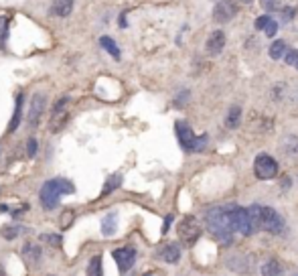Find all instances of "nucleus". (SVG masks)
<instances>
[{
  "instance_id": "1",
  "label": "nucleus",
  "mask_w": 298,
  "mask_h": 276,
  "mask_svg": "<svg viewBox=\"0 0 298 276\" xmlns=\"http://www.w3.org/2000/svg\"><path fill=\"white\" fill-rule=\"evenodd\" d=\"M205 223H207V230L219 242H223V244H229L234 240L236 230L231 226L229 209H225V207H213V209H209L205 215Z\"/></svg>"
},
{
  "instance_id": "2",
  "label": "nucleus",
  "mask_w": 298,
  "mask_h": 276,
  "mask_svg": "<svg viewBox=\"0 0 298 276\" xmlns=\"http://www.w3.org/2000/svg\"><path fill=\"white\" fill-rule=\"evenodd\" d=\"M75 193V187L69 179H63V177H57V179H51L47 181L41 191H39V201L41 205L45 207V209H55V207L59 205L61 197L63 195H71Z\"/></svg>"
},
{
  "instance_id": "3",
  "label": "nucleus",
  "mask_w": 298,
  "mask_h": 276,
  "mask_svg": "<svg viewBox=\"0 0 298 276\" xmlns=\"http://www.w3.org/2000/svg\"><path fill=\"white\" fill-rule=\"evenodd\" d=\"M252 219L256 223V230H264L268 234H282L284 230V219L272 207H262V205H252L250 207Z\"/></svg>"
},
{
  "instance_id": "4",
  "label": "nucleus",
  "mask_w": 298,
  "mask_h": 276,
  "mask_svg": "<svg viewBox=\"0 0 298 276\" xmlns=\"http://www.w3.org/2000/svg\"><path fill=\"white\" fill-rule=\"evenodd\" d=\"M175 130H177V138H179V142H180V146H183L185 152H201V150H205L207 140H209L207 134H203L201 138L195 136L193 130L189 128V124L180 122V120L175 124Z\"/></svg>"
},
{
  "instance_id": "5",
  "label": "nucleus",
  "mask_w": 298,
  "mask_h": 276,
  "mask_svg": "<svg viewBox=\"0 0 298 276\" xmlns=\"http://www.w3.org/2000/svg\"><path fill=\"white\" fill-rule=\"evenodd\" d=\"M229 219H231L234 230L239 232L241 236H252L256 232V223L252 219V213L245 207H239V205L229 207Z\"/></svg>"
},
{
  "instance_id": "6",
  "label": "nucleus",
  "mask_w": 298,
  "mask_h": 276,
  "mask_svg": "<svg viewBox=\"0 0 298 276\" xmlns=\"http://www.w3.org/2000/svg\"><path fill=\"white\" fill-rule=\"evenodd\" d=\"M177 232H179V240L183 242L185 246H193L195 242L201 238L203 230H201V226H199V219L195 215H185L183 219H180Z\"/></svg>"
},
{
  "instance_id": "7",
  "label": "nucleus",
  "mask_w": 298,
  "mask_h": 276,
  "mask_svg": "<svg viewBox=\"0 0 298 276\" xmlns=\"http://www.w3.org/2000/svg\"><path fill=\"white\" fill-rule=\"evenodd\" d=\"M254 175L260 179V181H268V179H274L278 175V163L270 157V154L262 152L256 157L254 161Z\"/></svg>"
},
{
  "instance_id": "8",
  "label": "nucleus",
  "mask_w": 298,
  "mask_h": 276,
  "mask_svg": "<svg viewBox=\"0 0 298 276\" xmlns=\"http://www.w3.org/2000/svg\"><path fill=\"white\" fill-rule=\"evenodd\" d=\"M112 258H114L116 266H118L120 274L124 276L126 272L132 270V266H134V262H136V248H132V246L116 248V250L112 252Z\"/></svg>"
},
{
  "instance_id": "9",
  "label": "nucleus",
  "mask_w": 298,
  "mask_h": 276,
  "mask_svg": "<svg viewBox=\"0 0 298 276\" xmlns=\"http://www.w3.org/2000/svg\"><path fill=\"white\" fill-rule=\"evenodd\" d=\"M45 108H47V96L43 94V92H37L35 96H32V100H30V106H29V126L30 128H35V126H39V122H41V118H43V114H45Z\"/></svg>"
},
{
  "instance_id": "10",
  "label": "nucleus",
  "mask_w": 298,
  "mask_h": 276,
  "mask_svg": "<svg viewBox=\"0 0 298 276\" xmlns=\"http://www.w3.org/2000/svg\"><path fill=\"white\" fill-rule=\"evenodd\" d=\"M236 14H238V4L231 2V0H221L213 10V19L217 23H229Z\"/></svg>"
},
{
  "instance_id": "11",
  "label": "nucleus",
  "mask_w": 298,
  "mask_h": 276,
  "mask_svg": "<svg viewBox=\"0 0 298 276\" xmlns=\"http://www.w3.org/2000/svg\"><path fill=\"white\" fill-rule=\"evenodd\" d=\"M21 258L29 264V266H37L43 258V246L32 244V242H27L21 248Z\"/></svg>"
},
{
  "instance_id": "12",
  "label": "nucleus",
  "mask_w": 298,
  "mask_h": 276,
  "mask_svg": "<svg viewBox=\"0 0 298 276\" xmlns=\"http://www.w3.org/2000/svg\"><path fill=\"white\" fill-rule=\"evenodd\" d=\"M207 53L209 55H219L225 47V33L223 31H213L207 39Z\"/></svg>"
},
{
  "instance_id": "13",
  "label": "nucleus",
  "mask_w": 298,
  "mask_h": 276,
  "mask_svg": "<svg viewBox=\"0 0 298 276\" xmlns=\"http://www.w3.org/2000/svg\"><path fill=\"white\" fill-rule=\"evenodd\" d=\"M158 258L162 262L167 264H177L179 258H180V248L179 244H175V242H171V244H164L160 250H158Z\"/></svg>"
},
{
  "instance_id": "14",
  "label": "nucleus",
  "mask_w": 298,
  "mask_h": 276,
  "mask_svg": "<svg viewBox=\"0 0 298 276\" xmlns=\"http://www.w3.org/2000/svg\"><path fill=\"white\" fill-rule=\"evenodd\" d=\"M116 230H118V215L112 211V213H108L102 219V236L104 238H112L116 234Z\"/></svg>"
},
{
  "instance_id": "15",
  "label": "nucleus",
  "mask_w": 298,
  "mask_h": 276,
  "mask_svg": "<svg viewBox=\"0 0 298 276\" xmlns=\"http://www.w3.org/2000/svg\"><path fill=\"white\" fill-rule=\"evenodd\" d=\"M23 102H25V96L19 94V96H16V106H14L12 120H10V124H8V132H10V134H12L16 128H19V124H21V118H23Z\"/></svg>"
},
{
  "instance_id": "16",
  "label": "nucleus",
  "mask_w": 298,
  "mask_h": 276,
  "mask_svg": "<svg viewBox=\"0 0 298 276\" xmlns=\"http://www.w3.org/2000/svg\"><path fill=\"white\" fill-rule=\"evenodd\" d=\"M73 10V0H55L51 12L55 16H69Z\"/></svg>"
},
{
  "instance_id": "17",
  "label": "nucleus",
  "mask_w": 298,
  "mask_h": 276,
  "mask_svg": "<svg viewBox=\"0 0 298 276\" xmlns=\"http://www.w3.org/2000/svg\"><path fill=\"white\" fill-rule=\"evenodd\" d=\"M122 185V175L120 172H116V175H110L104 183V189H102V197H106L108 193H114L116 189H118Z\"/></svg>"
},
{
  "instance_id": "18",
  "label": "nucleus",
  "mask_w": 298,
  "mask_h": 276,
  "mask_svg": "<svg viewBox=\"0 0 298 276\" xmlns=\"http://www.w3.org/2000/svg\"><path fill=\"white\" fill-rule=\"evenodd\" d=\"M86 276H104V266H102V256L95 254L89 264H88V270H86Z\"/></svg>"
},
{
  "instance_id": "19",
  "label": "nucleus",
  "mask_w": 298,
  "mask_h": 276,
  "mask_svg": "<svg viewBox=\"0 0 298 276\" xmlns=\"http://www.w3.org/2000/svg\"><path fill=\"white\" fill-rule=\"evenodd\" d=\"M239 120H241V108L239 106H231L225 118V126L227 128H238L239 126Z\"/></svg>"
},
{
  "instance_id": "20",
  "label": "nucleus",
  "mask_w": 298,
  "mask_h": 276,
  "mask_svg": "<svg viewBox=\"0 0 298 276\" xmlns=\"http://www.w3.org/2000/svg\"><path fill=\"white\" fill-rule=\"evenodd\" d=\"M262 276H282V266L278 260H268L262 266Z\"/></svg>"
},
{
  "instance_id": "21",
  "label": "nucleus",
  "mask_w": 298,
  "mask_h": 276,
  "mask_svg": "<svg viewBox=\"0 0 298 276\" xmlns=\"http://www.w3.org/2000/svg\"><path fill=\"white\" fill-rule=\"evenodd\" d=\"M99 45H102L108 53L114 57V59H120V47L116 45V41L114 39H110V37H102L99 39Z\"/></svg>"
},
{
  "instance_id": "22",
  "label": "nucleus",
  "mask_w": 298,
  "mask_h": 276,
  "mask_svg": "<svg viewBox=\"0 0 298 276\" xmlns=\"http://www.w3.org/2000/svg\"><path fill=\"white\" fill-rule=\"evenodd\" d=\"M39 240L43 242V244L51 246V248H61V244H63V236L61 234H41Z\"/></svg>"
},
{
  "instance_id": "23",
  "label": "nucleus",
  "mask_w": 298,
  "mask_h": 276,
  "mask_svg": "<svg viewBox=\"0 0 298 276\" xmlns=\"http://www.w3.org/2000/svg\"><path fill=\"white\" fill-rule=\"evenodd\" d=\"M288 49H286V43L284 41H274L272 47H270V57L272 59H280V57H286Z\"/></svg>"
},
{
  "instance_id": "24",
  "label": "nucleus",
  "mask_w": 298,
  "mask_h": 276,
  "mask_svg": "<svg viewBox=\"0 0 298 276\" xmlns=\"http://www.w3.org/2000/svg\"><path fill=\"white\" fill-rule=\"evenodd\" d=\"M25 228H21V226H6V228H2V236H4V240H16L19 238V234L23 232Z\"/></svg>"
},
{
  "instance_id": "25",
  "label": "nucleus",
  "mask_w": 298,
  "mask_h": 276,
  "mask_svg": "<svg viewBox=\"0 0 298 276\" xmlns=\"http://www.w3.org/2000/svg\"><path fill=\"white\" fill-rule=\"evenodd\" d=\"M6 34H8V19L6 16H0V49L6 43Z\"/></svg>"
},
{
  "instance_id": "26",
  "label": "nucleus",
  "mask_w": 298,
  "mask_h": 276,
  "mask_svg": "<svg viewBox=\"0 0 298 276\" xmlns=\"http://www.w3.org/2000/svg\"><path fill=\"white\" fill-rule=\"evenodd\" d=\"M37 150H39V144H37V140L35 138H29L27 140V154H29V159H35L37 157Z\"/></svg>"
},
{
  "instance_id": "27",
  "label": "nucleus",
  "mask_w": 298,
  "mask_h": 276,
  "mask_svg": "<svg viewBox=\"0 0 298 276\" xmlns=\"http://www.w3.org/2000/svg\"><path fill=\"white\" fill-rule=\"evenodd\" d=\"M286 63H288L290 67H296V69H298V51H296V49H292V51H288V53H286Z\"/></svg>"
},
{
  "instance_id": "28",
  "label": "nucleus",
  "mask_w": 298,
  "mask_h": 276,
  "mask_svg": "<svg viewBox=\"0 0 298 276\" xmlns=\"http://www.w3.org/2000/svg\"><path fill=\"white\" fill-rule=\"evenodd\" d=\"M276 31H278V23L274 19H270V23L266 25V29H264V34H266V37H274Z\"/></svg>"
},
{
  "instance_id": "29",
  "label": "nucleus",
  "mask_w": 298,
  "mask_h": 276,
  "mask_svg": "<svg viewBox=\"0 0 298 276\" xmlns=\"http://www.w3.org/2000/svg\"><path fill=\"white\" fill-rule=\"evenodd\" d=\"M268 23H270V16H268V14H262V16H258V21H256V29H258V31L266 29Z\"/></svg>"
},
{
  "instance_id": "30",
  "label": "nucleus",
  "mask_w": 298,
  "mask_h": 276,
  "mask_svg": "<svg viewBox=\"0 0 298 276\" xmlns=\"http://www.w3.org/2000/svg\"><path fill=\"white\" fill-rule=\"evenodd\" d=\"M171 221H173V215H169L167 219H164V226H162V234H167L169 228H171Z\"/></svg>"
},
{
  "instance_id": "31",
  "label": "nucleus",
  "mask_w": 298,
  "mask_h": 276,
  "mask_svg": "<svg viewBox=\"0 0 298 276\" xmlns=\"http://www.w3.org/2000/svg\"><path fill=\"white\" fill-rule=\"evenodd\" d=\"M294 16V8H284V21H292Z\"/></svg>"
},
{
  "instance_id": "32",
  "label": "nucleus",
  "mask_w": 298,
  "mask_h": 276,
  "mask_svg": "<svg viewBox=\"0 0 298 276\" xmlns=\"http://www.w3.org/2000/svg\"><path fill=\"white\" fill-rule=\"evenodd\" d=\"M241 2H247V4H250V2H252V0H241Z\"/></svg>"
}]
</instances>
